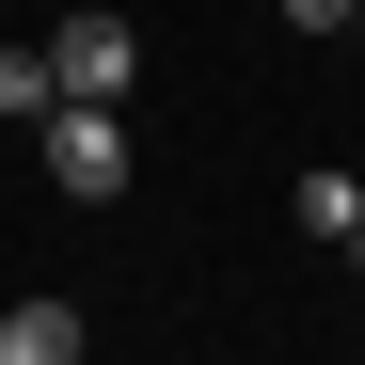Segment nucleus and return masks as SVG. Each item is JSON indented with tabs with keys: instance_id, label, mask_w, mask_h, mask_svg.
Listing matches in <instances>:
<instances>
[{
	"instance_id": "7ed1b4c3",
	"label": "nucleus",
	"mask_w": 365,
	"mask_h": 365,
	"mask_svg": "<svg viewBox=\"0 0 365 365\" xmlns=\"http://www.w3.org/2000/svg\"><path fill=\"white\" fill-rule=\"evenodd\" d=\"M64 111V64H48V32L32 48H0V128H48Z\"/></svg>"
},
{
	"instance_id": "f03ea898",
	"label": "nucleus",
	"mask_w": 365,
	"mask_h": 365,
	"mask_svg": "<svg viewBox=\"0 0 365 365\" xmlns=\"http://www.w3.org/2000/svg\"><path fill=\"white\" fill-rule=\"evenodd\" d=\"M48 64H64V96H111V111H128L143 32H128V16H64V32H48Z\"/></svg>"
},
{
	"instance_id": "423d86ee",
	"label": "nucleus",
	"mask_w": 365,
	"mask_h": 365,
	"mask_svg": "<svg viewBox=\"0 0 365 365\" xmlns=\"http://www.w3.org/2000/svg\"><path fill=\"white\" fill-rule=\"evenodd\" d=\"M365 16V0H286V32H349Z\"/></svg>"
},
{
	"instance_id": "39448f33",
	"label": "nucleus",
	"mask_w": 365,
	"mask_h": 365,
	"mask_svg": "<svg viewBox=\"0 0 365 365\" xmlns=\"http://www.w3.org/2000/svg\"><path fill=\"white\" fill-rule=\"evenodd\" d=\"M302 238H318V255H349V238H365V175H334V159L302 175Z\"/></svg>"
},
{
	"instance_id": "f257e3e1",
	"label": "nucleus",
	"mask_w": 365,
	"mask_h": 365,
	"mask_svg": "<svg viewBox=\"0 0 365 365\" xmlns=\"http://www.w3.org/2000/svg\"><path fill=\"white\" fill-rule=\"evenodd\" d=\"M32 143H48V191H64V207H111V191L143 175V143H128V111H111V96H64Z\"/></svg>"
},
{
	"instance_id": "0eeeda50",
	"label": "nucleus",
	"mask_w": 365,
	"mask_h": 365,
	"mask_svg": "<svg viewBox=\"0 0 365 365\" xmlns=\"http://www.w3.org/2000/svg\"><path fill=\"white\" fill-rule=\"evenodd\" d=\"M349 270H365V238H349Z\"/></svg>"
},
{
	"instance_id": "20e7f679",
	"label": "nucleus",
	"mask_w": 365,
	"mask_h": 365,
	"mask_svg": "<svg viewBox=\"0 0 365 365\" xmlns=\"http://www.w3.org/2000/svg\"><path fill=\"white\" fill-rule=\"evenodd\" d=\"M0 365H80V302H16L0 318Z\"/></svg>"
}]
</instances>
